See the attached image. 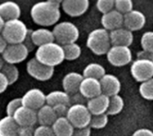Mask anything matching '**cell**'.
<instances>
[{"instance_id": "6da1fadb", "label": "cell", "mask_w": 153, "mask_h": 136, "mask_svg": "<svg viewBox=\"0 0 153 136\" xmlns=\"http://www.w3.org/2000/svg\"><path fill=\"white\" fill-rule=\"evenodd\" d=\"M61 1L48 0L38 2L30 8L32 21L43 28L57 23L61 17Z\"/></svg>"}, {"instance_id": "7a4b0ae2", "label": "cell", "mask_w": 153, "mask_h": 136, "mask_svg": "<svg viewBox=\"0 0 153 136\" xmlns=\"http://www.w3.org/2000/svg\"><path fill=\"white\" fill-rule=\"evenodd\" d=\"M35 58L41 64L54 68L65 60L63 46L56 42H51L39 47L35 52Z\"/></svg>"}, {"instance_id": "3957f363", "label": "cell", "mask_w": 153, "mask_h": 136, "mask_svg": "<svg viewBox=\"0 0 153 136\" xmlns=\"http://www.w3.org/2000/svg\"><path fill=\"white\" fill-rule=\"evenodd\" d=\"M86 46L93 54L97 56L107 55L112 47L109 31L103 28L91 30L87 37Z\"/></svg>"}, {"instance_id": "277c9868", "label": "cell", "mask_w": 153, "mask_h": 136, "mask_svg": "<svg viewBox=\"0 0 153 136\" xmlns=\"http://www.w3.org/2000/svg\"><path fill=\"white\" fill-rule=\"evenodd\" d=\"M29 32L26 24L20 19L4 22L1 35L8 45L23 43Z\"/></svg>"}, {"instance_id": "5b68a950", "label": "cell", "mask_w": 153, "mask_h": 136, "mask_svg": "<svg viewBox=\"0 0 153 136\" xmlns=\"http://www.w3.org/2000/svg\"><path fill=\"white\" fill-rule=\"evenodd\" d=\"M55 42L61 46H65L71 43H75L80 36L78 27L71 22H57L53 30Z\"/></svg>"}, {"instance_id": "8992f818", "label": "cell", "mask_w": 153, "mask_h": 136, "mask_svg": "<svg viewBox=\"0 0 153 136\" xmlns=\"http://www.w3.org/2000/svg\"><path fill=\"white\" fill-rule=\"evenodd\" d=\"M66 117L74 128H84L90 126L92 115L86 105H72Z\"/></svg>"}, {"instance_id": "52a82bcc", "label": "cell", "mask_w": 153, "mask_h": 136, "mask_svg": "<svg viewBox=\"0 0 153 136\" xmlns=\"http://www.w3.org/2000/svg\"><path fill=\"white\" fill-rule=\"evenodd\" d=\"M107 59L110 65L116 67H122L132 63L133 54L128 47L112 46L107 53Z\"/></svg>"}, {"instance_id": "ba28073f", "label": "cell", "mask_w": 153, "mask_h": 136, "mask_svg": "<svg viewBox=\"0 0 153 136\" xmlns=\"http://www.w3.org/2000/svg\"><path fill=\"white\" fill-rule=\"evenodd\" d=\"M133 78L139 82H144L153 78V61L147 59H136L130 67Z\"/></svg>"}, {"instance_id": "9c48e42d", "label": "cell", "mask_w": 153, "mask_h": 136, "mask_svg": "<svg viewBox=\"0 0 153 136\" xmlns=\"http://www.w3.org/2000/svg\"><path fill=\"white\" fill-rule=\"evenodd\" d=\"M26 71L35 80L39 82H46L52 78L55 68L47 66L33 57L28 61L26 65Z\"/></svg>"}, {"instance_id": "30bf717a", "label": "cell", "mask_w": 153, "mask_h": 136, "mask_svg": "<svg viewBox=\"0 0 153 136\" xmlns=\"http://www.w3.org/2000/svg\"><path fill=\"white\" fill-rule=\"evenodd\" d=\"M29 50L23 43L8 45L2 54V57L6 64L16 65L23 62L29 56Z\"/></svg>"}, {"instance_id": "8fae6325", "label": "cell", "mask_w": 153, "mask_h": 136, "mask_svg": "<svg viewBox=\"0 0 153 136\" xmlns=\"http://www.w3.org/2000/svg\"><path fill=\"white\" fill-rule=\"evenodd\" d=\"M22 103L23 107L38 111L46 105V94L39 89H30L22 97Z\"/></svg>"}, {"instance_id": "7c38bea8", "label": "cell", "mask_w": 153, "mask_h": 136, "mask_svg": "<svg viewBox=\"0 0 153 136\" xmlns=\"http://www.w3.org/2000/svg\"><path fill=\"white\" fill-rule=\"evenodd\" d=\"M13 117L17 123V125L20 126V128H25V127L33 128L34 126L38 123L37 111L23 106L20 107L15 111Z\"/></svg>"}, {"instance_id": "4fadbf2b", "label": "cell", "mask_w": 153, "mask_h": 136, "mask_svg": "<svg viewBox=\"0 0 153 136\" xmlns=\"http://www.w3.org/2000/svg\"><path fill=\"white\" fill-rule=\"evenodd\" d=\"M63 11L71 17H79L84 14L89 7V0H64L61 3Z\"/></svg>"}, {"instance_id": "5bb4252c", "label": "cell", "mask_w": 153, "mask_h": 136, "mask_svg": "<svg viewBox=\"0 0 153 136\" xmlns=\"http://www.w3.org/2000/svg\"><path fill=\"white\" fill-rule=\"evenodd\" d=\"M145 24L146 16L139 10H133L124 15V27L132 32L142 30Z\"/></svg>"}, {"instance_id": "9a60e30c", "label": "cell", "mask_w": 153, "mask_h": 136, "mask_svg": "<svg viewBox=\"0 0 153 136\" xmlns=\"http://www.w3.org/2000/svg\"><path fill=\"white\" fill-rule=\"evenodd\" d=\"M102 93L111 98L115 95H118L121 91V82L117 76L114 74H106L100 80Z\"/></svg>"}, {"instance_id": "2e32d148", "label": "cell", "mask_w": 153, "mask_h": 136, "mask_svg": "<svg viewBox=\"0 0 153 136\" xmlns=\"http://www.w3.org/2000/svg\"><path fill=\"white\" fill-rule=\"evenodd\" d=\"M100 22L103 29L110 32L124 27V15L114 9L108 13L102 14Z\"/></svg>"}, {"instance_id": "e0dca14e", "label": "cell", "mask_w": 153, "mask_h": 136, "mask_svg": "<svg viewBox=\"0 0 153 136\" xmlns=\"http://www.w3.org/2000/svg\"><path fill=\"white\" fill-rule=\"evenodd\" d=\"M83 79V75L77 72H70L66 74L62 80V86L64 91H65L69 95H73L74 93L79 92L80 86Z\"/></svg>"}, {"instance_id": "ac0fdd59", "label": "cell", "mask_w": 153, "mask_h": 136, "mask_svg": "<svg viewBox=\"0 0 153 136\" xmlns=\"http://www.w3.org/2000/svg\"><path fill=\"white\" fill-rule=\"evenodd\" d=\"M110 98L105 94H100L93 99L88 100L86 106L92 116H99L107 114L109 107Z\"/></svg>"}, {"instance_id": "d6986e66", "label": "cell", "mask_w": 153, "mask_h": 136, "mask_svg": "<svg viewBox=\"0 0 153 136\" xmlns=\"http://www.w3.org/2000/svg\"><path fill=\"white\" fill-rule=\"evenodd\" d=\"M79 92L88 100L102 94L100 80L93 78H84L81 83Z\"/></svg>"}, {"instance_id": "ffe728a7", "label": "cell", "mask_w": 153, "mask_h": 136, "mask_svg": "<svg viewBox=\"0 0 153 136\" xmlns=\"http://www.w3.org/2000/svg\"><path fill=\"white\" fill-rule=\"evenodd\" d=\"M112 46L130 47L134 42V34L131 30L122 27L109 32Z\"/></svg>"}, {"instance_id": "44dd1931", "label": "cell", "mask_w": 153, "mask_h": 136, "mask_svg": "<svg viewBox=\"0 0 153 136\" xmlns=\"http://www.w3.org/2000/svg\"><path fill=\"white\" fill-rule=\"evenodd\" d=\"M21 13V7L15 2L6 1L0 4V16L4 22L19 19Z\"/></svg>"}, {"instance_id": "7402d4cb", "label": "cell", "mask_w": 153, "mask_h": 136, "mask_svg": "<svg viewBox=\"0 0 153 136\" xmlns=\"http://www.w3.org/2000/svg\"><path fill=\"white\" fill-rule=\"evenodd\" d=\"M30 38L35 47H40L42 45L55 42L53 31L47 28H39L36 30H30Z\"/></svg>"}, {"instance_id": "603a6c76", "label": "cell", "mask_w": 153, "mask_h": 136, "mask_svg": "<svg viewBox=\"0 0 153 136\" xmlns=\"http://www.w3.org/2000/svg\"><path fill=\"white\" fill-rule=\"evenodd\" d=\"M56 119L57 117L51 106L46 104L37 111V120L39 126H52Z\"/></svg>"}, {"instance_id": "cb8c5ba5", "label": "cell", "mask_w": 153, "mask_h": 136, "mask_svg": "<svg viewBox=\"0 0 153 136\" xmlns=\"http://www.w3.org/2000/svg\"><path fill=\"white\" fill-rule=\"evenodd\" d=\"M51 127L56 136H72L74 131V127L66 117H58Z\"/></svg>"}, {"instance_id": "d4e9b609", "label": "cell", "mask_w": 153, "mask_h": 136, "mask_svg": "<svg viewBox=\"0 0 153 136\" xmlns=\"http://www.w3.org/2000/svg\"><path fill=\"white\" fill-rule=\"evenodd\" d=\"M20 126L13 117L5 116L0 119V136H17Z\"/></svg>"}, {"instance_id": "484cf974", "label": "cell", "mask_w": 153, "mask_h": 136, "mask_svg": "<svg viewBox=\"0 0 153 136\" xmlns=\"http://www.w3.org/2000/svg\"><path fill=\"white\" fill-rule=\"evenodd\" d=\"M46 104L51 107L64 104L70 107V95L64 91H53L46 95Z\"/></svg>"}, {"instance_id": "4316f807", "label": "cell", "mask_w": 153, "mask_h": 136, "mask_svg": "<svg viewBox=\"0 0 153 136\" xmlns=\"http://www.w3.org/2000/svg\"><path fill=\"white\" fill-rule=\"evenodd\" d=\"M106 74L105 67L99 63H91L85 66L82 72L84 78H93L100 80Z\"/></svg>"}, {"instance_id": "83f0119b", "label": "cell", "mask_w": 153, "mask_h": 136, "mask_svg": "<svg viewBox=\"0 0 153 136\" xmlns=\"http://www.w3.org/2000/svg\"><path fill=\"white\" fill-rule=\"evenodd\" d=\"M125 108V100L124 99L118 94L115 95L110 98L109 101V107L108 109L107 114L108 116H117L119 113L122 112V110Z\"/></svg>"}, {"instance_id": "f1b7e54d", "label": "cell", "mask_w": 153, "mask_h": 136, "mask_svg": "<svg viewBox=\"0 0 153 136\" xmlns=\"http://www.w3.org/2000/svg\"><path fill=\"white\" fill-rule=\"evenodd\" d=\"M64 53H65V59L68 61H74L78 59L82 55V48L79 44L71 43L63 46Z\"/></svg>"}, {"instance_id": "f546056e", "label": "cell", "mask_w": 153, "mask_h": 136, "mask_svg": "<svg viewBox=\"0 0 153 136\" xmlns=\"http://www.w3.org/2000/svg\"><path fill=\"white\" fill-rule=\"evenodd\" d=\"M1 72L4 74V76L7 78L9 84H13L14 82H17L19 78V70L15 65H11V64H4Z\"/></svg>"}, {"instance_id": "4dcf8cb0", "label": "cell", "mask_w": 153, "mask_h": 136, "mask_svg": "<svg viewBox=\"0 0 153 136\" xmlns=\"http://www.w3.org/2000/svg\"><path fill=\"white\" fill-rule=\"evenodd\" d=\"M139 92L146 100H153V78L141 83Z\"/></svg>"}, {"instance_id": "1f68e13d", "label": "cell", "mask_w": 153, "mask_h": 136, "mask_svg": "<svg viewBox=\"0 0 153 136\" xmlns=\"http://www.w3.org/2000/svg\"><path fill=\"white\" fill-rule=\"evenodd\" d=\"M108 114H102L99 116H92L90 127L91 129H103L107 126L108 123Z\"/></svg>"}, {"instance_id": "d6a6232c", "label": "cell", "mask_w": 153, "mask_h": 136, "mask_svg": "<svg viewBox=\"0 0 153 136\" xmlns=\"http://www.w3.org/2000/svg\"><path fill=\"white\" fill-rule=\"evenodd\" d=\"M115 10L125 15L134 10V3L131 0H115Z\"/></svg>"}, {"instance_id": "836d02e7", "label": "cell", "mask_w": 153, "mask_h": 136, "mask_svg": "<svg viewBox=\"0 0 153 136\" xmlns=\"http://www.w3.org/2000/svg\"><path fill=\"white\" fill-rule=\"evenodd\" d=\"M141 46L143 50L153 54V30L146 31L143 34L141 39Z\"/></svg>"}, {"instance_id": "e575fe53", "label": "cell", "mask_w": 153, "mask_h": 136, "mask_svg": "<svg viewBox=\"0 0 153 136\" xmlns=\"http://www.w3.org/2000/svg\"><path fill=\"white\" fill-rule=\"evenodd\" d=\"M96 7L102 14L108 13L115 9V0H98Z\"/></svg>"}, {"instance_id": "d590c367", "label": "cell", "mask_w": 153, "mask_h": 136, "mask_svg": "<svg viewBox=\"0 0 153 136\" xmlns=\"http://www.w3.org/2000/svg\"><path fill=\"white\" fill-rule=\"evenodd\" d=\"M22 106V98H15V99H13L11 100L7 106H6V109H5V112H6V116H9V117H13V114L15 113V111Z\"/></svg>"}, {"instance_id": "8d00e7d4", "label": "cell", "mask_w": 153, "mask_h": 136, "mask_svg": "<svg viewBox=\"0 0 153 136\" xmlns=\"http://www.w3.org/2000/svg\"><path fill=\"white\" fill-rule=\"evenodd\" d=\"M33 136H56L51 126H39L34 129Z\"/></svg>"}, {"instance_id": "74e56055", "label": "cell", "mask_w": 153, "mask_h": 136, "mask_svg": "<svg viewBox=\"0 0 153 136\" xmlns=\"http://www.w3.org/2000/svg\"><path fill=\"white\" fill-rule=\"evenodd\" d=\"M88 100L82 96L80 92L74 93L73 95H70V106L72 105H85L87 104Z\"/></svg>"}, {"instance_id": "f35d334b", "label": "cell", "mask_w": 153, "mask_h": 136, "mask_svg": "<svg viewBox=\"0 0 153 136\" xmlns=\"http://www.w3.org/2000/svg\"><path fill=\"white\" fill-rule=\"evenodd\" d=\"M53 109L55 110V113H56L57 118L58 117H65L66 115H67L68 109H69V106L64 105V104H60V105L54 106Z\"/></svg>"}, {"instance_id": "ab89813d", "label": "cell", "mask_w": 153, "mask_h": 136, "mask_svg": "<svg viewBox=\"0 0 153 136\" xmlns=\"http://www.w3.org/2000/svg\"><path fill=\"white\" fill-rule=\"evenodd\" d=\"M91 128L90 126L84 128H74V134L72 136H91Z\"/></svg>"}, {"instance_id": "60d3db41", "label": "cell", "mask_w": 153, "mask_h": 136, "mask_svg": "<svg viewBox=\"0 0 153 136\" xmlns=\"http://www.w3.org/2000/svg\"><path fill=\"white\" fill-rule=\"evenodd\" d=\"M9 85L10 84L8 82L7 78L4 76V74L2 72H0V94L5 91Z\"/></svg>"}, {"instance_id": "b9f144b4", "label": "cell", "mask_w": 153, "mask_h": 136, "mask_svg": "<svg viewBox=\"0 0 153 136\" xmlns=\"http://www.w3.org/2000/svg\"><path fill=\"white\" fill-rule=\"evenodd\" d=\"M132 136H153V131L148 128L137 129Z\"/></svg>"}, {"instance_id": "7bdbcfd3", "label": "cell", "mask_w": 153, "mask_h": 136, "mask_svg": "<svg viewBox=\"0 0 153 136\" xmlns=\"http://www.w3.org/2000/svg\"><path fill=\"white\" fill-rule=\"evenodd\" d=\"M23 44L25 45V47L28 48L29 52L34 50V48H35V45L33 44L32 40H31V38H30V30H29V32H28V35L23 42Z\"/></svg>"}, {"instance_id": "ee69618b", "label": "cell", "mask_w": 153, "mask_h": 136, "mask_svg": "<svg viewBox=\"0 0 153 136\" xmlns=\"http://www.w3.org/2000/svg\"><path fill=\"white\" fill-rule=\"evenodd\" d=\"M137 59H147L153 61V54L148 51L142 50L137 53Z\"/></svg>"}, {"instance_id": "f6af8a7d", "label": "cell", "mask_w": 153, "mask_h": 136, "mask_svg": "<svg viewBox=\"0 0 153 136\" xmlns=\"http://www.w3.org/2000/svg\"><path fill=\"white\" fill-rule=\"evenodd\" d=\"M34 128L31 127H25V128H20L19 134L17 136H33Z\"/></svg>"}, {"instance_id": "bcb514c9", "label": "cell", "mask_w": 153, "mask_h": 136, "mask_svg": "<svg viewBox=\"0 0 153 136\" xmlns=\"http://www.w3.org/2000/svg\"><path fill=\"white\" fill-rule=\"evenodd\" d=\"M8 46L7 42L5 41V39L3 38V36L0 34V55H2L4 53V51L5 50L6 47Z\"/></svg>"}, {"instance_id": "7dc6e473", "label": "cell", "mask_w": 153, "mask_h": 136, "mask_svg": "<svg viewBox=\"0 0 153 136\" xmlns=\"http://www.w3.org/2000/svg\"><path fill=\"white\" fill-rule=\"evenodd\" d=\"M4 21L3 20V18L0 16V34H1V32H2V30H3V28H4Z\"/></svg>"}, {"instance_id": "c3c4849f", "label": "cell", "mask_w": 153, "mask_h": 136, "mask_svg": "<svg viewBox=\"0 0 153 136\" xmlns=\"http://www.w3.org/2000/svg\"><path fill=\"white\" fill-rule=\"evenodd\" d=\"M4 64H5V63H4V61L3 57L0 56V72H1V70H2V68H3V66H4Z\"/></svg>"}]
</instances>
